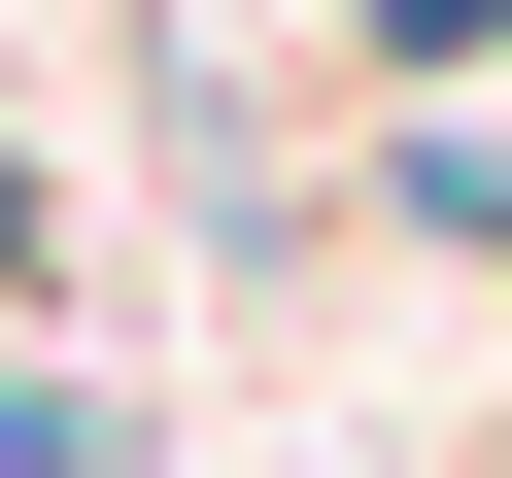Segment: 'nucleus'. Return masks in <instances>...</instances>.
<instances>
[{"label": "nucleus", "instance_id": "1", "mask_svg": "<svg viewBox=\"0 0 512 478\" xmlns=\"http://www.w3.org/2000/svg\"><path fill=\"white\" fill-rule=\"evenodd\" d=\"M376 205L444 239V274H512V137H478V103H444V137H376Z\"/></svg>", "mask_w": 512, "mask_h": 478}, {"label": "nucleus", "instance_id": "2", "mask_svg": "<svg viewBox=\"0 0 512 478\" xmlns=\"http://www.w3.org/2000/svg\"><path fill=\"white\" fill-rule=\"evenodd\" d=\"M342 35H376V69H444V103H478V69H512V0H342Z\"/></svg>", "mask_w": 512, "mask_h": 478}, {"label": "nucleus", "instance_id": "3", "mask_svg": "<svg viewBox=\"0 0 512 478\" xmlns=\"http://www.w3.org/2000/svg\"><path fill=\"white\" fill-rule=\"evenodd\" d=\"M35 274H69V205H35V171H0V308H35Z\"/></svg>", "mask_w": 512, "mask_h": 478}]
</instances>
